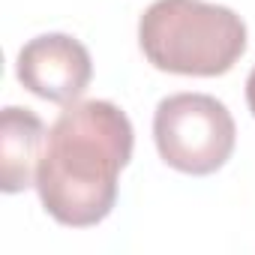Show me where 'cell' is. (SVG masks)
Returning a JSON list of instances; mask_svg holds the SVG:
<instances>
[{"mask_svg":"<svg viewBox=\"0 0 255 255\" xmlns=\"http://www.w3.org/2000/svg\"><path fill=\"white\" fill-rule=\"evenodd\" d=\"M132 123L114 102H72L48 129L36 192L51 219L69 228L102 222L117 201V177L132 159Z\"/></svg>","mask_w":255,"mask_h":255,"instance_id":"cell-1","label":"cell"},{"mask_svg":"<svg viewBox=\"0 0 255 255\" xmlns=\"http://www.w3.org/2000/svg\"><path fill=\"white\" fill-rule=\"evenodd\" d=\"M138 45L159 72L213 78L243 57L246 24L219 3L156 0L138 21Z\"/></svg>","mask_w":255,"mask_h":255,"instance_id":"cell-2","label":"cell"},{"mask_svg":"<svg viewBox=\"0 0 255 255\" xmlns=\"http://www.w3.org/2000/svg\"><path fill=\"white\" fill-rule=\"evenodd\" d=\"M153 138L165 165L183 174L219 171L237 141V126L225 102L207 93H174L156 105Z\"/></svg>","mask_w":255,"mask_h":255,"instance_id":"cell-3","label":"cell"},{"mask_svg":"<svg viewBox=\"0 0 255 255\" xmlns=\"http://www.w3.org/2000/svg\"><path fill=\"white\" fill-rule=\"evenodd\" d=\"M15 75L33 96L72 105L93 78V60L78 39L66 33H42L18 51Z\"/></svg>","mask_w":255,"mask_h":255,"instance_id":"cell-4","label":"cell"},{"mask_svg":"<svg viewBox=\"0 0 255 255\" xmlns=\"http://www.w3.org/2000/svg\"><path fill=\"white\" fill-rule=\"evenodd\" d=\"M45 141V123L30 108H3L0 114V186L3 192L12 195L27 186H36V168Z\"/></svg>","mask_w":255,"mask_h":255,"instance_id":"cell-5","label":"cell"},{"mask_svg":"<svg viewBox=\"0 0 255 255\" xmlns=\"http://www.w3.org/2000/svg\"><path fill=\"white\" fill-rule=\"evenodd\" d=\"M246 102H249V111H252V117H255V69H252L249 78H246Z\"/></svg>","mask_w":255,"mask_h":255,"instance_id":"cell-6","label":"cell"}]
</instances>
